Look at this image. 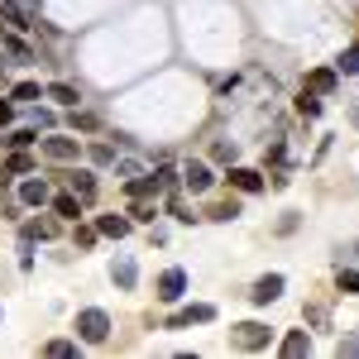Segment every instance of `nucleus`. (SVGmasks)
Wrapping results in <instances>:
<instances>
[{"instance_id": "obj_32", "label": "nucleus", "mask_w": 359, "mask_h": 359, "mask_svg": "<svg viewBox=\"0 0 359 359\" xmlns=\"http://www.w3.org/2000/svg\"><path fill=\"white\" fill-rule=\"evenodd\" d=\"M5 34H10V10L0 5V39H5Z\"/></svg>"}, {"instance_id": "obj_10", "label": "nucleus", "mask_w": 359, "mask_h": 359, "mask_svg": "<svg viewBox=\"0 0 359 359\" xmlns=\"http://www.w3.org/2000/svg\"><path fill=\"white\" fill-rule=\"evenodd\" d=\"M130 216H96V235H106V240H125L130 235Z\"/></svg>"}, {"instance_id": "obj_25", "label": "nucleus", "mask_w": 359, "mask_h": 359, "mask_svg": "<svg viewBox=\"0 0 359 359\" xmlns=\"http://www.w3.org/2000/svg\"><path fill=\"white\" fill-rule=\"evenodd\" d=\"M335 72H359V48H345L340 62H335Z\"/></svg>"}, {"instance_id": "obj_20", "label": "nucleus", "mask_w": 359, "mask_h": 359, "mask_svg": "<svg viewBox=\"0 0 359 359\" xmlns=\"http://www.w3.org/2000/svg\"><path fill=\"white\" fill-rule=\"evenodd\" d=\"M5 172H34V158H29L25 149H15V154L5 158Z\"/></svg>"}, {"instance_id": "obj_22", "label": "nucleus", "mask_w": 359, "mask_h": 359, "mask_svg": "<svg viewBox=\"0 0 359 359\" xmlns=\"http://www.w3.org/2000/svg\"><path fill=\"white\" fill-rule=\"evenodd\" d=\"M39 96H43V86H39V82H20L15 91H10V101H39Z\"/></svg>"}, {"instance_id": "obj_31", "label": "nucleus", "mask_w": 359, "mask_h": 359, "mask_svg": "<svg viewBox=\"0 0 359 359\" xmlns=\"http://www.w3.org/2000/svg\"><path fill=\"white\" fill-rule=\"evenodd\" d=\"M10 120H15V106H10V101H0V130H5Z\"/></svg>"}, {"instance_id": "obj_23", "label": "nucleus", "mask_w": 359, "mask_h": 359, "mask_svg": "<svg viewBox=\"0 0 359 359\" xmlns=\"http://www.w3.org/2000/svg\"><path fill=\"white\" fill-rule=\"evenodd\" d=\"M91 163H96V168L115 163V144H91Z\"/></svg>"}, {"instance_id": "obj_21", "label": "nucleus", "mask_w": 359, "mask_h": 359, "mask_svg": "<svg viewBox=\"0 0 359 359\" xmlns=\"http://www.w3.org/2000/svg\"><path fill=\"white\" fill-rule=\"evenodd\" d=\"M168 211H172V216H177V221H182V225L201 221V216H196V211H192V206H187V201H182V196H172V201H168Z\"/></svg>"}, {"instance_id": "obj_13", "label": "nucleus", "mask_w": 359, "mask_h": 359, "mask_svg": "<svg viewBox=\"0 0 359 359\" xmlns=\"http://www.w3.org/2000/svg\"><path fill=\"white\" fill-rule=\"evenodd\" d=\"M43 96H48V101H57V106H77V101H82V96H77V86H67V82L43 86Z\"/></svg>"}, {"instance_id": "obj_16", "label": "nucleus", "mask_w": 359, "mask_h": 359, "mask_svg": "<svg viewBox=\"0 0 359 359\" xmlns=\"http://www.w3.org/2000/svg\"><path fill=\"white\" fill-rule=\"evenodd\" d=\"M115 287H125V292H130V287H135V278H139V269L135 264H130V259H120V264H115Z\"/></svg>"}, {"instance_id": "obj_14", "label": "nucleus", "mask_w": 359, "mask_h": 359, "mask_svg": "<svg viewBox=\"0 0 359 359\" xmlns=\"http://www.w3.org/2000/svg\"><path fill=\"white\" fill-rule=\"evenodd\" d=\"M306 350H311V335H306V331H292L287 340H283V355H287V359L306 355Z\"/></svg>"}, {"instance_id": "obj_18", "label": "nucleus", "mask_w": 359, "mask_h": 359, "mask_svg": "<svg viewBox=\"0 0 359 359\" xmlns=\"http://www.w3.org/2000/svg\"><path fill=\"white\" fill-rule=\"evenodd\" d=\"M57 235V225L53 221H34V225H25V240H53Z\"/></svg>"}, {"instance_id": "obj_12", "label": "nucleus", "mask_w": 359, "mask_h": 359, "mask_svg": "<svg viewBox=\"0 0 359 359\" xmlns=\"http://www.w3.org/2000/svg\"><path fill=\"white\" fill-rule=\"evenodd\" d=\"M306 91L331 96V91H335V67H316V72H306Z\"/></svg>"}, {"instance_id": "obj_17", "label": "nucleus", "mask_w": 359, "mask_h": 359, "mask_svg": "<svg viewBox=\"0 0 359 359\" xmlns=\"http://www.w3.org/2000/svg\"><path fill=\"white\" fill-rule=\"evenodd\" d=\"M43 355H48V359H77V345H72V340H48Z\"/></svg>"}, {"instance_id": "obj_33", "label": "nucleus", "mask_w": 359, "mask_h": 359, "mask_svg": "<svg viewBox=\"0 0 359 359\" xmlns=\"http://www.w3.org/2000/svg\"><path fill=\"white\" fill-rule=\"evenodd\" d=\"M0 86H5V53H0Z\"/></svg>"}, {"instance_id": "obj_3", "label": "nucleus", "mask_w": 359, "mask_h": 359, "mask_svg": "<svg viewBox=\"0 0 359 359\" xmlns=\"http://www.w3.org/2000/svg\"><path fill=\"white\" fill-rule=\"evenodd\" d=\"M39 154H43V158H53V163H72V158H77V154H82V144H77V139H39Z\"/></svg>"}, {"instance_id": "obj_8", "label": "nucleus", "mask_w": 359, "mask_h": 359, "mask_svg": "<svg viewBox=\"0 0 359 359\" xmlns=\"http://www.w3.org/2000/svg\"><path fill=\"white\" fill-rule=\"evenodd\" d=\"M259 306H269L273 297H283V273H264L259 283H254V292H249Z\"/></svg>"}, {"instance_id": "obj_15", "label": "nucleus", "mask_w": 359, "mask_h": 359, "mask_svg": "<svg viewBox=\"0 0 359 359\" xmlns=\"http://www.w3.org/2000/svg\"><path fill=\"white\" fill-rule=\"evenodd\" d=\"M53 211H57V216H67V221H77V216H82V201H77L72 192H62V196H53Z\"/></svg>"}, {"instance_id": "obj_9", "label": "nucleus", "mask_w": 359, "mask_h": 359, "mask_svg": "<svg viewBox=\"0 0 359 359\" xmlns=\"http://www.w3.org/2000/svg\"><path fill=\"white\" fill-rule=\"evenodd\" d=\"M211 182H216V177H211V168H206V163H187V168H182V187H187V192H206Z\"/></svg>"}, {"instance_id": "obj_5", "label": "nucleus", "mask_w": 359, "mask_h": 359, "mask_svg": "<svg viewBox=\"0 0 359 359\" xmlns=\"http://www.w3.org/2000/svg\"><path fill=\"white\" fill-rule=\"evenodd\" d=\"M67 192L77 196L82 206H91L96 201V172H67Z\"/></svg>"}, {"instance_id": "obj_30", "label": "nucleus", "mask_w": 359, "mask_h": 359, "mask_svg": "<svg viewBox=\"0 0 359 359\" xmlns=\"http://www.w3.org/2000/svg\"><path fill=\"white\" fill-rule=\"evenodd\" d=\"M211 154H216V158H221V163H235V144H216V149H211Z\"/></svg>"}, {"instance_id": "obj_7", "label": "nucleus", "mask_w": 359, "mask_h": 359, "mask_svg": "<svg viewBox=\"0 0 359 359\" xmlns=\"http://www.w3.org/2000/svg\"><path fill=\"white\" fill-rule=\"evenodd\" d=\"M182 292H187V273H182V269H168V273L158 278V297H163V302H177Z\"/></svg>"}, {"instance_id": "obj_1", "label": "nucleus", "mask_w": 359, "mask_h": 359, "mask_svg": "<svg viewBox=\"0 0 359 359\" xmlns=\"http://www.w3.org/2000/svg\"><path fill=\"white\" fill-rule=\"evenodd\" d=\"M77 335H82L86 345H106V340H111V316H106L101 306L77 311Z\"/></svg>"}, {"instance_id": "obj_24", "label": "nucleus", "mask_w": 359, "mask_h": 359, "mask_svg": "<svg viewBox=\"0 0 359 359\" xmlns=\"http://www.w3.org/2000/svg\"><path fill=\"white\" fill-rule=\"evenodd\" d=\"M240 216V201H221V206H211V221H235Z\"/></svg>"}, {"instance_id": "obj_26", "label": "nucleus", "mask_w": 359, "mask_h": 359, "mask_svg": "<svg viewBox=\"0 0 359 359\" xmlns=\"http://www.w3.org/2000/svg\"><path fill=\"white\" fill-rule=\"evenodd\" d=\"M5 144H10V149H29V144H39V135H34V130H15Z\"/></svg>"}, {"instance_id": "obj_27", "label": "nucleus", "mask_w": 359, "mask_h": 359, "mask_svg": "<svg viewBox=\"0 0 359 359\" xmlns=\"http://www.w3.org/2000/svg\"><path fill=\"white\" fill-rule=\"evenodd\" d=\"M96 125H101V120L91 111H72V130H96Z\"/></svg>"}, {"instance_id": "obj_11", "label": "nucleus", "mask_w": 359, "mask_h": 359, "mask_svg": "<svg viewBox=\"0 0 359 359\" xmlns=\"http://www.w3.org/2000/svg\"><path fill=\"white\" fill-rule=\"evenodd\" d=\"M230 187H240V192H264V177L254 172V168H230Z\"/></svg>"}, {"instance_id": "obj_4", "label": "nucleus", "mask_w": 359, "mask_h": 359, "mask_svg": "<svg viewBox=\"0 0 359 359\" xmlns=\"http://www.w3.org/2000/svg\"><path fill=\"white\" fill-rule=\"evenodd\" d=\"M211 316H216V306H211V302H196V306L172 311V316H168V326H172V331H177V326H201V321H211Z\"/></svg>"}, {"instance_id": "obj_6", "label": "nucleus", "mask_w": 359, "mask_h": 359, "mask_svg": "<svg viewBox=\"0 0 359 359\" xmlns=\"http://www.w3.org/2000/svg\"><path fill=\"white\" fill-rule=\"evenodd\" d=\"M20 201H25V206H48L53 192H48L43 177H25V182H20Z\"/></svg>"}, {"instance_id": "obj_28", "label": "nucleus", "mask_w": 359, "mask_h": 359, "mask_svg": "<svg viewBox=\"0 0 359 359\" xmlns=\"http://www.w3.org/2000/svg\"><path fill=\"white\" fill-rule=\"evenodd\" d=\"M72 240H77V249H91V245H96V225H82V230H72Z\"/></svg>"}, {"instance_id": "obj_29", "label": "nucleus", "mask_w": 359, "mask_h": 359, "mask_svg": "<svg viewBox=\"0 0 359 359\" xmlns=\"http://www.w3.org/2000/svg\"><path fill=\"white\" fill-rule=\"evenodd\" d=\"M340 292H359V269H340Z\"/></svg>"}, {"instance_id": "obj_2", "label": "nucleus", "mask_w": 359, "mask_h": 359, "mask_svg": "<svg viewBox=\"0 0 359 359\" xmlns=\"http://www.w3.org/2000/svg\"><path fill=\"white\" fill-rule=\"evenodd\" d=\"M269 340H273V331H269L264 321H240V326L230 331V345H235V350H269Z\"/></svg>"}, {"instance_id": "obj_19", "label": "nucleus", "mask_w": 359, "mask_h": 359, "mask_svg": "<svg viewBox=\"0 0 359 359\" xmlns=\"http://www.w3.org/2000/svg\"><path fill=\"white\" fill-rule=\"evenodd\" d=\"M297 115H306V120H316V115H321V101H316V91H302V96H297Z\"/></svg>"}, {"instance_id": "obj_34", "label": "nucleus", "mask_w": 359, "mask_h": 359, "mask_svg": "<svg viewBox=\"0 0 359 359\" xmlns=\"http://www.w3.org/2000/svg\"><path fill=\"white\" fill-rule=\"evenodd\" d=\"M5 182H10V172H5V168H0V187H5Z\"/></svg>"}]
</instances>
